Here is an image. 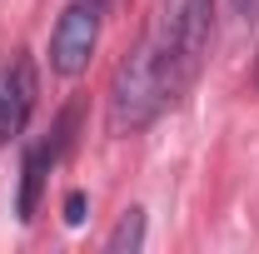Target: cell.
Here are the masks:
<instances>
[{
  "label": "cell",
  "mask_w": 259,
  "mask_h": 254,
  "mask_svg": "<svg viewBox=\"0 0 259 254\" xmlns=\"http://www.w3.org/2000/svg\"><path fill=\"white\" fill-rule=\"evenodd\" d=\"M169 105L164 90V60H160V40L140 45L110 80V130L115 135H135L145 130L155 115Z\"/></svg>",
  "instance_id": "obj_1"
},
{
  "label": "cell",
  "mask_w": 259,
  "mask_h": 254,
  "mask_svg": "<svg viewBox=\"0 0 259 254\" xmlns=\"http://www.w3.org/2000/svg\"><path fill=\"white\" fill-rule=\"evenodd\" d=\"M209 30H214V0H180L164 15L160 30V60H164V90L169 100L194 80V70L209 50Z\"/></svg>",
  "instance_id": "obj_2"
},
{
  "label": "cell",
  "mask_w": 259,
  "mask_h": 254,
  "mask_svg": "<svg viewBox=\"0 0 259 254\" xmlns=\"http://www.w3.org/2000/svg\"><path fill=\"white\" fill-rule=\"evenodd\" d=\"M95 40H100V5L75 0L50 30V70L65 75V80L80 75L90 65V55H95Z\"/></svg>",
  "instance_id": "obj_3"
},
{
  "label": "cell",
  "mask_w": 259,
  "mask_h": 254,
  "mask_svg": "<svg viewBox=\"0 0 259 254\" xmlns=\"http://www.w3.org/2000/svg\"><path fill=\"white\" fill-rule=\"evenodd\" d=\"M35 65L25 55H15L10 65H0V145L20 140V130L35 110Z\"/></svg>",
  "instance_id": "obj_4"
},
{
  "label": "cell",
  "mask_w": 259,
  "mask_h": 254,
  "mask_svg": "<svg viewBox=\"0 0 259 254\" xmlns=\"http://www.w3.org/2000/svg\"><path fill=\"white\" fill-rule=\"evenodd\" d=\"M45 164H50V145H30V150H25V164H20V199H15V215H20V224H30V220H35V209H40Z\"/></svg>",
  "instance_id": "obj_5"
},
{
  "label": "cell",
  "mask_w": 259,
  "mask_h": 254,
  "mask_svg": "<svg viewBox=\"0 0 259 254\" xmlns=\"http://www.w3.org/2000/svg\"><path fill=\"white\" fill-rule=\"evenodd\" d=\"M145 244V209H125L120 224L110 229V239H105V249L110 254H135Z\"/></svg>",
  "instance_id": "obj_6"
},
{
  "label": "cell",
  "mask_w": 259,
  "mask_h": 254,
  "mask_svg": "<svg viewBox=\"0 0 259 254\" xmlns=\"http://www.w3.org/2000/svg\"><path fill=\"white\" fill-rule=\"evenodd\" d=\"M80 220H85V194L70 190L65 194V224H80Z\"/></svg>",
  "instance_id": "obj_7"
},
{
  "label": "cell",
  "mask_w": 259,
  "mask_h": 254,
  "mask_svg": "<svg viewBox=\"0 0 259 254\" xmlns=\"http://www.w3.org/2000/svg\"><path fill=\"white\" fill-rule=\"evenodd\" d=\"M229 5H234V15H249V10H254L259 0H229Z\"/></svg>",
  "instance_id": "obj_8"
},
{
  "label": "cell",
  "mask_w": 259,
  "mask_h": 254,
  "mask_svg": "<svg viewBox=\"0 0 259 254\" xmlns=\"http://www.w3.org/2000/svg\"><path fill=\"white\" fill-rule=\"evenodd\" d=\"M90 5H105V0H90Z\"/></svg>",
  "instance_id": "obj_9"
}]
</instances>
